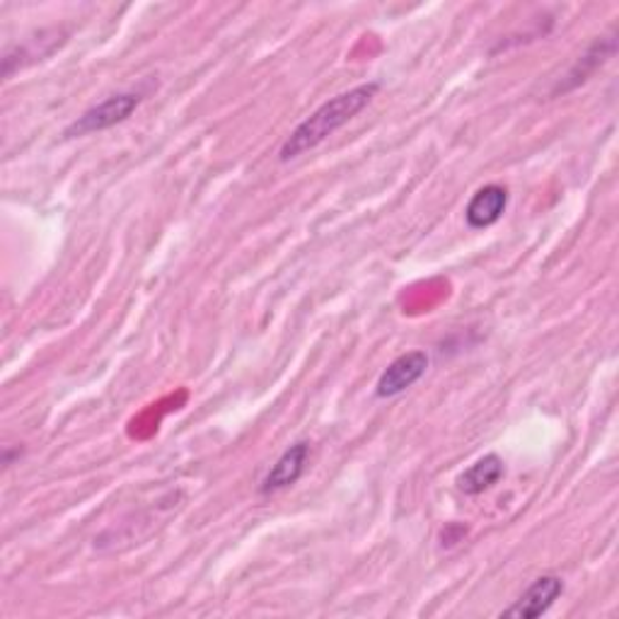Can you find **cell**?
I'll return each mask as SVG.
<instances>
[{
	"instance_id": "1",
	"label": "cell",
	"mask_w": 619,
	"mask_h": 619,
	"mask_svg": "<svg viewBox=\"0 0 619 619\" xmlns=\"http://www.w3.org/2000/svg\"><path fill=\"white\" fill-rule=\"evenodd\" d=\"M378 90H380L378 82H363L356 85V88L332 97V100L324 102L320 109H314V112L306 121H300L294 133L284 141L281 151H278V161L290 163L296 161V157L306 155L308 151L318 148V145L330 139L334 131L346 126L351 119L361 114L363 109L373 102V97L378 95Z\"/></svg>"
},
{
	"instance_id": "8",
	"label": "cell",
	"mask_w": 619,
	"mask_h": 619,
	"mask_svg": "<svg viewBox=\"0 0 619 619\" xmlns=\"http://www.w3.org/2000/svg\"><path fill=\"white\" fill-rule=\"evenodd\" d=\"M617 52V34H610V36H603V40H598L596 44H593L588 48V54L586 56H581L578 64L568 70V76H566V85H562V92L564 90H572L576 88L578 82H584L588 80V76L593 70H596L598 66H603L605 60H608L612 54Z\"/></svg>"
},
{
	"instance_id": "6",
	"label": "cell",
	"mask_w": 619,
	"mask_h": 619,
	"mask_svg": "<svg viewBox=\"0 0 619 619\" xmlns=\"http://www.w3.org/2000/svg\"><path fill=\"white\" fill-rule=\"evenodd\" d=\"M508 206V189L501 185H487L482 187L475 197L469 199L467 209H465V218L467 225L475 230H484L491 228L494 223L501 221V215L506 213Z\"/></svg>"
},
{
	"instance_id": "7",
	"label": "cell",
	"mask_w": 619,
	"mask_h": 619,
	"mask_svg": "<svg viewBox=\"0 0 619 619\" xmlns=\"http://www.w3.org/2000/svg\"><path fill=\"white\" fill-rule=\"evenodd\" d=\"M501 477H504V460L491 453V455L479 457L475 465L465 469L463 475L457 477V487L467 496H477V494L489 491Z\"/></svg>"
},
{
	"instance_id": "4",
	"label": "cell",
	"mask_w": 619,
	"mask_h": 619,
	"mask_svg": "<svg viewBox=\"0 0 619 619\" xmlns=\"http://www.w3.org/2000/svg\"><path fill=\"white\" fill-rule=\"evenodd\" d=\"M564 593V581L560 576H540L523 596H520L511 608L504 610L501 617L516 619H538L548 612Z\"/></svg>"
},
{
	"instance_id": "3",
	"label": "cell",
	"mask_w": 619,
	"mask_h": 619,
	"mask_svg": "<svg viewBox=\"0 0 619 619\" xmlns=\"http://www.w3.org/2000/svg\"><path fill=\"white\" fill-rule=\"evenodd\" d=\"M427 368H429L427 351H409V354H402L383 371L378 385H375V395L380 399H390L407 393L411 385H417L423 378Z\"/></svg>"
},
{
	"instance_id": "2",
	"label": "cell",
	"mask_w": 619,
	"mask_h": 619,
	"mask_svg": "<svg viewBox=\"0 0 619 619\" xmlns=\"http://www.w3.org/2000/svg\"><path fill=\"white\" fill-rule=\"evenodd\" d=\"M141 102H143V92H136V90L107 97L104 102L90 107L88 112L73 121V124L66 129V136L76 139V136H88V133H95V131L112 129L136 112Z\"/></svg>"
},
{
	"instance_id": "5",
	"label": "cell",
	"mask_w": 619,
	"mask_h": 619,
	"mask_svg": "<svg viewBox=\"0 0 619 619\" xmlns=\"http://www.w3.org/2000/svg\"><path fill=\"white\" fill-rule=\"evenodd\" d=\"M308 457H310V443L298 441V443L290 445L288 451L276 460L274 467L269 469V475L264 477L259 491L262 494H276L281 489L294 487V484L302 477V472H306Z\"/></svg>"
}]
</instances>
